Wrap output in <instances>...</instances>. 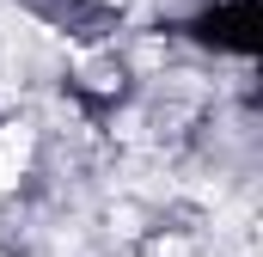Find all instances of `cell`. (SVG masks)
Segmentation results:
<instances>
[{
  "label": "cell",
  "instance_id": "6da1fadb",
  "mask_svg": "<svg viewBox=\"0 0 263 257\" xmlns=\"http://www.w3.org/2000/svg\"><path fill=\"white\" fill-rule=\"evenodd\" d=\"M25 159H31V128H25V123H6V128H0V184H18Z\"/></svg>",
  "mask_w": 263,
  "mask_h": 257
},
{
  "label": "cell",
  "instance_id": "7a4b0ae2",
  "mask_svg": "<svg viewBox=\"0 0 263 257\" xmlns=\"http://www.w3.org/2000/svg\"><path fill=\"white\" fill-rule=\"evenodd\" d=\"M18 86V43H0V92Z\"/></svg>",
  "mask_w": 263,
  "mask_h": 257
}]
</instances>
